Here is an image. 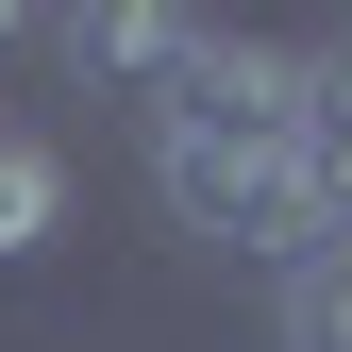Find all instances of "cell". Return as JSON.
<instances>
[{"mask_svg": "<svg viewBox=\"0 0 352 352\" xmlns=\"http://www.w3.org/2000/svg\"><path fill=\"white\" fill-rule=\"evenodd\" d=\"M67 51H84V67H118V84H185L201 34H185V17H67Z\"/></svg>", "mask_w": 352, "mask_h": 352, "instance_id": "1", "label": "cell"}, {"mask_svg": "<svg viewBox=\"0 0 352 352\" xmlns=\"http://www.w3.org/2000/svg\"><path fill=\"white\" fill-rule=\"evenodd\" d=\"M51 218H67V168L34 151V135H0V269H17V252H51Z\"/></svg>", "mask_w": 352, "mask_h": 352, "instance_id": "2", "label": "cell"}, {"mask_svg": "<svg viewBox=\"0 0 352 352\" xmlns=\"http://www.w3.org/2000/svg\"><path fill=\"white\" fill-rule=\"evenodd\" d=\"M285 352H352V235L285 269Z\"/></svg>", "mask_w": 352, "mask_h": 352, "instance_id": "3", "label": "cell"}]
</instances>
